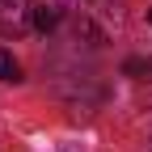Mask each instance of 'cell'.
<instances>
[{
	"instance_id": "1",
	"label": "cell",
	"mask_w": 152,
	"mask_h": 152,
	"mask_svg": "<svg viewBox=\"0 0 152 152\" xmlns=\"http://www.w3.org/2000/svg\"><path fill=\"white\" fill-rule=\"evenodd\" d=\"M34 4L38 0H0V34L21 38L34 30Z\"/></svg>"
},
{
	"instance_id": "2",
	"label": "cell",
	"mask_w": 152,
	"mask_h": 152,
	"mask_svg": "<svg viewBox=\"0 0 152 152\" xmlns=\"http://www.w3.org/2000/svg\"><path fill=\"white\" fill-rule=\"evenodd\" d=\"M59 21H64V9H59V4H42V0L34 4V30H38V34H51Z\"/></svg>"
},
{
	"instance_id": "3",
	"label": "cell",
	"mask_w": 152,
	"mask_h": 152,
	"mask_svg": "<svg viewBox=\"0 0 152 152\" xmlns=\"http://www.w3.org/2000/svg\"><path fill=\"white\" fill-rule=\"evenodd\" d=\"M123 76H131V80H148V76H152V59H148V55H131V59L123 64Z\"/></svg>"
},
{
	"instance_id": "4",
	"label": "cell",
	"mask_w": 152,
	"mask_h": 152,
	"mask_svg": "<svg viewBox=\"0 0 152 152\" xmlns=\"http://www.w3.org/2000/svg\"><path fill=\"white\" fill-rule=\"evenodd\" d=\"M0 80H21V64L9 51H0Z\"/></svg>"
},
{
	"instance_id": "5",
	"label": "cell",
	"mask_w": 152,
	"mask_h": 152,
	"mask_svg": "<svg viewBox=\"0 0 152 152\" xmlns=\"http://www.w3.org/2000/svg\"><path fill=\"white\" fill-rule=\"evenodd\" d=\"M148 21H152V9H148Z\"/></svg>"
}]
</instances>
